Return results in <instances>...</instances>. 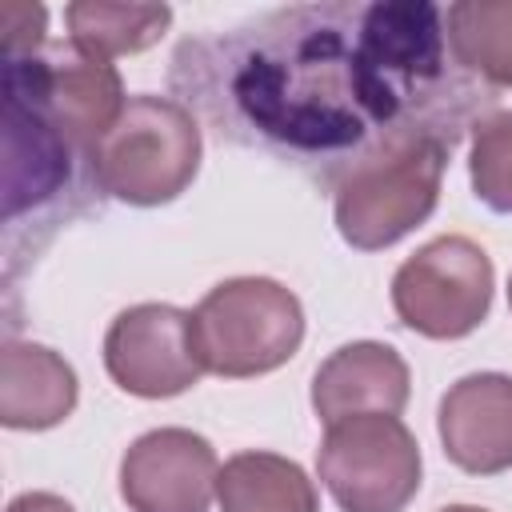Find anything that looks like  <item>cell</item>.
<instances>
[{
  "label": "cell",
  "mask_w": 512,
  "mask_h": 512,
  "mask_svg": "<svg viewBox=\"0 0 512 512\" xmlns=\"http://www.w3.org/2000/svg\"><path fill=\"white\" fill-rule=\"evenodd\" d=\"M168 84L220 140L284 160L324 192L408 136L460 144L496 104L452 60L432 0L288 4L188 36Z\"/></svg>",
  "instance_id": "6da1fadb"
},
{
  "label": "cell",
  "mask_w": 512,
  "mask_h": 512,
  "mask_svg": "<svg viewBox=\"0 0 512 512\" xmlns=\"http://www.w3.org/2000/svg\"><path fill=\"white\" fill-rule=\"evenodd\" d=\"M200 120L172 96H128L120 120L88 156L96 192L156 208L176 200L200 172Z\"/></svg>",
  "instance_id": "7a4b0ae2"
},
{
  "label": "cell",
  "mask_w": 512,
  "mask_h": 512,
  "mask_svg": "<svg viewBox=\"0 0 512 512\" xmlns=\"http://www.w3.org/2000/svg\"><path fill=\"white\" fill-rule=\"evenodd\" d=\"M452 152L456 140L448 136H408L356 164L332 188L340 240L360 252H380L420 228L436 212Z\"/></svg>",
  "instance_id": "3957f363"
},
{
  "label": "cell",
  "mask_w": 512,
  "mask_h": 512,
  "mask_svg": "<svg viewBox=\"0 0 512 512\" xmlns=\"http://www.w3.org/2000/svg\"><path fill=\"white\" fill-rule=\"evenodd\" d=\"M200 360L212 376L248 380L288 364L304 340V308L292 288L268 276L216 284L192 312Z\"/></svg>",
  "instance_id": "277c9868"
},
{
  "label": "cell",
  "mask_w": 512,
  "mask_h": 512,
  "mask_svg": "<svg viewBox=\"0 0 512 512\" xmlns=\"http://www.w3.org/2000/svg\"><path fill=\"white\" fill-rule=\"evenodd\" d=\"M4 100L44 116L84 160L124 112V84L108 56L76 44H44L40 52L4 60Z\"/></svg>",
  "instance_id": "5b68a950"
},
{
  "label": "cell",
  "mask_w": 512,
  "mask_h": 512,
  "mask_svg": "<svg viewBox=\"0 0 512 512\" xmlns=\"http://www.w3.org/2000/svg\"><path fill=\"white\" fill-rule=\"evenodd\" d=\"M88 160L32 108L4 100V224L8 240L32 220V248H40L60 224L84 208V192L96 184L80 180Z\"/></svg>",
  "instance_id": "8992f818"
},
{
  "label": "cell",
  "mask_w": 512,
  "mask_h": 512,
  "mask_svg": "<svg viewBox=\"0 0 512 512\" xmlns=\"http://www.w3.org/2000/svg\"><path fill=\"white\" fill-rule=\"evenodd\" d=\"M420 444L400 416H348L324 428L316 472L340 512H404L420 492Z\"/></svg>",
  "instance_id": "52a82bcc"
},
{
  "label": "cell",
  "mask_w": 512,
  "mask_h": 512,
  "mask_svg": "<svg viewBox=\"0 0 512 512\" xmlns=\"http://www.w3.org/2000/svg\"><path fill=\"white\" fill-rule=\"evenodd\" d=\"M492 288L496 272L476 240L436 236L396 268L392 308L404 328L428 340H460L484 324Z\"/></svg>",
  "instance_id": "ba28073f"
},
{
  "label": "cell",
  "mask_w": 512,
  "mask_h": 512,
  "mask_svg": "<svg viewBox=\"0 0 512 512\" xmlns=\"http://www.w3.org/2000/svg\"><path fill=\"white\" fill-rule=\"evenodd\" d=\"M104 368L116 388L140 400H168L208 372L196 348L192 312L172 304L124 308L104 332Z\"/></svg>",
  "instance_id": "9c48e42d"
},
{
  "label": "cell",
  "mask_w": 512,
  "mask_h": 512,
  "mask_svg": "<svg viewBox=\"0 0 512 512\" xmlns=\"http://www.w3.org/2000/svg\"><path fill=\"white\" fill-rule=\"evenodd\" d=\"M216 480V448L188 428H152L120 460V496L132 512H208Z\"/></svg>",
  "instance_id": "30bf717a"
},
{
  "label": "cell",
  "mask_w": 512,
  "mask_h": 512,
  "mask_svg": "<svg viewBox=\"0 0 512 512\" xmlns=\"http://www.w3.org/2000/svg\"><path fill=\"white\" fill-rule=\"evenodd\" d=\"M444 456L472 476H496L512 468V376L472 372L456 380L436 416Z\"/></svg>",
  "instance_id": "8fae6325"
},
{
  "label": "cell",
  "mask_w": 512,
  "mask_h": 512,
  "mask_svg": "<svg viewBox=\"0 0 512 512\" xmlns=\"http://www.w3.org/2000/svg\"><path fill=\"white\" fill-rule=\"evenodd\" d=\"M408 364L380 340H356L336 348L312 376V408L328 424L348 416H400L408 404Z\"/></svg>",
  "instance_id": "7c38bea8"
},
{
  "label": "cell",
  "mask_w": 512,
  "mask_h": 512,
  "mask_svg": "<svg viewBox=\"0 0 512 512\" xmlns=\"http://www.w3.org/2000/svg\"><path fill=\"white\" fill-rule=\"evenodd\" d=\"M80 396L72 364L32 340H8L0 356V424L44 432L72 416Z\"/></svg>",
  "instance_id": "4fadbf2b"
},
{
  "label": "cell",
  "mask_w": 512,
  "mask_h": 512,
  "mask_svg": "<svg viewBox=\"0 0 512 512\" xmlns=\"http://www.w3.org/2000/svg\"><path fill=\"white\" fill-rule=\"evenodd\" d=\"M216 504L220 512H320L308 472L276 452H236L224 460Z\"/></svg>",
  "instance_id": "5bb4252c"
},
{
  "label": "cell",
  "mask_w": 512,
  "mask_h": 512,
  "mask_svg": "<svg viewBox=\"0 0 512 512\" xmlns=\"http://www.w3.org/2000/svg\"><path fill=\"white\" fill-rule=\"evenodd\" d=\"M444 36L452 60L500 92L512 88V0H460L444 12Z\"/></svg>",
  "instance_id": "9a60e30c"
},
{
  "label": "cell",
  "mask_w": 512,
  "mask_h": 512,
  "mask_svg": "<svg viewBox=\"0 0 512 512\" xmlns=\"http://www.w3.org/2000/svg\"><path fill=\"white\" fill-rule=\"evenodd\" d=\"M68 32L76 44L100 52V56H128V52H144L152 48L164 28L172 24V8L168 4H96V0H80L64 8Z\"/></svg>",
  "instance_id": "2e32d148"
},
{
  "label": "cell",
  "mask_w": 512,
  "mask_h": 512,
  "mask_svg": "<svg viewBox=\"0 0 512 512\" xmlns=\"http://www.w3.org/2000/svg\"><path fill=\"white\" fill-rule=\"evenodd\" d=\"M468 172L480 204L492 212H512V108H492L472 124Z\"/></svg>",
  "instance_id": "e0dca14e"
},
{
  "label": "cell",
  "mask_w": 512,
  "mask_h": 512,
  "mask_svg": "<svg viewBox=\"0 0 512 512\" xmlns=\"http://www.w3.org/2000/svg\"><path fill=\"white\" fill-rule=\"evenodd\" d=\"M44 24H48V12L44 4H16L8 0L0 8V32H4V60H16V56H28V52H40L48 40H44Z\"/></svg>",
  "instance_id": "ac0fdd59"
},
{
  "label": "cell",
  "mask_w": 512,
  "mask_h": 512,
  "mask_svg": "<svg viewBox=\"0 0 512 512\" xmlns=\"http://www.w3.org/2000/svg\"><path fill=\"white\" fill-rule=\"evenodd\" d=\"M8 512H76V508L56 492H24L8 504Z\"/></svg>",
  "instance_id": "d6986e66"
},
{
  "label": "cell",
  "mask_w": 512,
  "mask_h": 512,
  "mask_svg": "<svg viewBox=\"0 0 512 512\" xmlns=\"http://www.w3.org/2000/svg\"><path fill=\"white\" fill-rule=\"evenodd\" d=\"M440 512H488V508H476V504H448V508H440Z\"/></svg>",
  "instance_id": "ffe728a7"
},
{
  "label": "cell",
  "mask_w": 512,
  "mask_h": 512,
  "mask_svg": "<svg viewBox=\"0 0 512 512\" xmlns=\"http://www.w3.org/2000/svg\"><path fill=\"white\" fill-rule=\"evenodd\" d=\"M508 304H512V280H508Z\"/></svg>",
  "instance_id": "44dd1931"
}]
</instances>
